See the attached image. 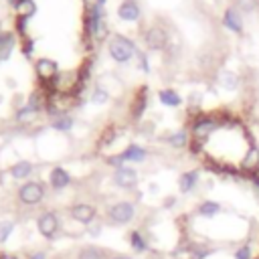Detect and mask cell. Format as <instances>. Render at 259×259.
<instances>
[{"label":"cell","mask_w":259,"mask_h":259,"mask_svg":"<svg viewBox=\"0 0 259 259\" xmlns=\"http://www.w3.org/2000/svg\"><path fill=\"white\" fill-rule=\"evenodd\" d=\"M174 202H176V198H174V196H170V198H166V200H164V206H166V208H172V206H174Z\"/></svg>","instance_id":"d590c367"},{"label":"cell","mask_w":259,"mask_h":259,"mask_svg":"<svg viewBox=\"0 0 259 259\" xmlns=\"http://www.w3.org/2000/svg\"><path fill=\"white\" fill-rule=\"evenodd\" d=\"M26 259H47V253H45V251H34V253H30Z\"/></svg>","instance_id":"836d02e7"},{"label":"cell","mask_w":259,"mask_h":259,"mask_svg":"<svg viewBox=\"0 0 259 259\" xmlns=\"http://www.w3.org/2000/svg\"><path fill=\"white\" fill-rule=\"evenodd\" d=\"M95 4H97V6H99V8H101V6H103V4H105V0H97V2H95Z\"/></svg>","instance_id":"f35d334b"},{"label":"cell","mask_w":259,"mask_h":259,"mask_svg":"<svg viewBox=\"0 0 259 259\" xmlns=\"http://www.w3.org/2000/svg\"><path fill=\"white\" fill-rule=\"evenodd\" d=\"M89 16H91V18H89V28H91L97 36H103V34H101V32H103V26H101V18H103V16H101V10H99L97 4L89 10Z\"/></svg>","instance_id":"44dd1931"},{"label":"cell","mask_w":259,"mask_h":259,"mask_svg":"<svg viewBox=\"0 0 259 259\" xmlns=\"http://www.w3.org/2000/svg\"><path fill=\"white\" fill-rule=\"evenodd\" d=\"M22 53H24L26 57H30V53H32V40H28V42H26V47H24V51H22Z\"/></svg>","instance_id":"e575fe53"},{"label":"cell","mask_w":259,"mask_h":259,"mask_svg":"<svg viewBox=\"0 0 259 259\" xmlns=\"http://www.w3.org/2000/svg\"><path fill=\"white\" fill-rule=\"evenodd\" d=\"M107 164H109V166H113V168L117 170V168H121V166H123V160H121V156H119V154H115V156H109V158H107Z\"/></svg>","instance_id":"1f68e13d"},{"label":"cell","mask_w":259,"mask_h":259,"mask_svg":"<svg viewBox=\"0 0 259 259\" xmlns=\"http://www.w3.org/2000/svg\"><path fill=\"white\" fill-rule=\"evenodd\" d=\"M87 231H89V235H93V237H97V235H99V233H101V225H99V223H95V221H93V223H91V225H89V227H87Z\"/></svg>","instance_id":"d6a6232c"},{"label":"cell","mask_w":259,"mask_h":259,"mask_svg":"<svg viewBox=\"0 0 259 259\" xmlns=\"http://www.w3.org/2000/svg\"><path fill=\"white\" fill-rule=\"evenodd\" d=\"M36 113H38V111H34L32 107L24 105V107H20V109L16 111V119H18L20 123H28V121H32V119L36 117Z\"/></svg>","instance_id":"83f0119b"},{"label":"cell","mask_w":259,"mask_h":259,"mask_svg":"<svg viewBox=\"0 0 259 259\" xmlns=\"http://www.w3.org/2000/svg\"><path fill=\"white\" fill-rule=\"evenodd\" d=\"M217 119H212V117H208V115H200L194 123H192V136H194V140L196 142H200V140H206L212 132H217Z\"/></svg>","instance_id":"8992f818"},{"label":"cell","mask_w":259,"mask_h":259,"mask_svg":"<svg viewBox=\"0 0 259 259\" xmlns=\"http://www.w3.org/2000/svg\"><path fill=\"white\" fill-rule=\"evenodd\" d=\"M111 259H134V257H130V255H113Z\"/></svg>","instance_id":"74e56055"},{"label":"cell","mask_w":259,"mask_h":259,"mask_svg":"<svg viewBox=\"0 0 259 259\" xmlns=\"http://www.w3.org/2000/svg\"><path fill=\"white\" fill-rule=\"evenodd\" d=\"M32 170H34V166L28 160H18L16 164L10 166V176L14 180H26L32 174Z\"/></svg>","instance_id":"9a60e30c"},{"label":"cell","mask_w":259,"mask_h":259,"mask_svg":"<svg viewBox=\"0 0 259 259\" xmlns=\"http://www.w3.org/2000/svg\"><path fill=\"white\" fill-rule=\"evenodd\" d=\"M77 259H103V249L97 245H85L77 251Z\"/></svg>","instance_id":"7402d4cb"},{"label":"cell","mask_w":259,"mask_h":259,"mask_svg":"<svg viewBox=\"0 0 259 259\" xmlns=\"http://www.w3.org/2000/svg\"><path fill=\"white\" fill-rule=\"evenodd\" d=\"M241 166H243V170H247V172H251V174H257V170H259V150H257L255 146H251V148L245 152Z\"/></svg>","instance_id":"2e32d148"},{"label":"cell","mask_w":259,"mask_h":259,"mask_svg":"<svg viewBox=\"0 0 259 259\" xmlns=\"http://www.w3.org/2000/svg\"><path fill=\"white\" fill-rule=\"evenodd\" d=\"M166 42H168V34H166L164 28H160V26L148 28V32H146V45H148L150 49H154V51L164 49Z\"/></svg>","instance_id":"9c48e42d"},{"label":"cell","mask_w":259,"mask_h":259,"mask_svg":"<svg viewBox=\"0 0 259 259\" xmlns=\"http://www.w3.org/2000/svg\"><path fill=\"white\" fill-rule=\"evenodd\" d=\"M0 259H18L16 255H10V253H0Z\"/></svg>","instance_id":"8d00e7d4"},{"label":"cell","mask_w":259,"mask_h":259,"mask_svg":"<svg viewBox=\"0 0 259 259\" xmlns=\"http://www.w3.org/2000/svg\"><path fill=\"white\" fill-rule=\"evenodd\" d=\"M136 57H138V61H140V69H142L144 73H148L150 67H148V59H146V55H144L142 51H136Z\"/></svg>","instance_id":"f546056e"},{"label":"cell","mask_w":259,"mask_h":259,"mask_svg":"<svg viewBox=\"0 0 259 259\" xmlns=\"http://www.w3.org/2000/svg\"><path fill=\"white\" fill-rule=\"evenodd\" d=\"M233 259H257V257H255V249H253L251 241L241 243V245L233 251Z\"/></svg>","instance_id":"603a6c76"},{"label":"cell","mask_w":259,"mask_h":259,"mask_svg":"<svg viewBox=\"0 0 259 259\" xmlns=\"http://www.w3.org/2000/svg\"><path fill=\"white\" fill-rule=\"evenodd\" d=\"M130 247H132V251L138 253V255L150 251V243H148V239H146L144 233L138 231V229H134V231L130 233Z\"/></svg>","instance_id":"4fadbf2b"},{"label":"cell","mask_w":259,"mask_h":259,"mask_svg":"<svg viewBox=\"0 0 259 259\" xmlns=\"http://www.w3.org/2000/svg\"><path fill=\"white\" fill-rule=\"evenodd\" d=\"M14 231V221H0V243H6Z\"/></svg>","instance_id":"f1b7e54d"},{"label":"cell","mask_w":259,"mask_h":259,"mask_svg":"<svg viewBox=\"0 0 259 259\" xmlns=\"http://www.w3.org/2000/svg\"><path fill=\"white\" fill-rule=\"evenodd\" d=\"M223 22L233 32H241L243 30V18H241V14H239L237 8H227L225 10V16H223Z\"/></svg>","instance_id":"5bb4252c"},{"label":"cell","mask_w":259,"mask_h":259,"mask_svg":"<svg viewBox=\"0 0 259 259\" xmlns=\"http://www.w3.org/2000/svg\"><path fill=\"white\" fill-rule=\"evenodd\" d=\"M168 144L172 146V148H186L188 146V132L186 130H178V132H174V134H170L168 136Z\"/></svg>","instance_id":"cb8c5ba5"},{"label":"cell","mask_w":259,"mask_h":259,"mask_svg":"<svg viewBox=\"0 0 259 259\" xmlns=\"http://www.w3.org/2000/svg\"><path fill=\"white\" fill-rule=\"evenodd\" d=\"M16 10H18V16L20 18H30V16H34V12H36V4H34V0H20L18 4H16Z\"/></svg>","instance_id":"d4e9b609"},{"label":"cell","mask_w":259,"mask_h":259,"mask_svg":"<svg viewBox=\"0 0 259 259\" xmlns=\"http://www.w3.org/2000/svg\"><path fill=\"white\" fill-rule=\"evenodd\" d=\"M34 69H36V75H38L42 81H53V79L59 75V65H57L53 59H47V57L38 59L36 65H34Z\"/></svg>","instance_id":"ba28073f"},{"label":"cell","mask_w":259,"mask_h":259,"mask_svg":"<svg viewBox=\"0 0 259 259\" xmlns=\"http://www.w3.org/2000/svg\"><path fill=\"white\" fill-rule=\"evenodd\" d=\"M113 184L119 186V188L130 190V188H134V186L138 184V172H136L134 168L121 166V168H117V170L113 172Z\"/></svg>","instance_id":"52a82bcc"},{"label":"cell","mask_w":259,"mask_h":259,"mask_svg":"<svg viewBox=\"0 0 259 259\" xmlns=\"http://www.w3.org/2000/svg\"><path fill=\"white\" fill-rule=\"evenodd\" d=\"M221 212H223V206H221V202H217V200H202V202L196 206V214L202 217V219H214V217L221 214Z\"/></svg>","instance_id":"7c38bea8"},{"label":"cell","mask_w":259,"mask_h":259,"mask_svg":"<svg viewBox=\"0 0 259 259\" xmlns=\"http://www.w3.org/2000/svg\"><path fill=\"white\" fill-rule=\"evenodd\" d=\"M119 156H121L123 162H144L146 160V150L138 144H130L123 152H119Z\"/></svg>","instance_id":"e0dca14e"},{"label":"cell","mask_w":259,"mask_h":259,"mask_svg":"<svg viewBox=\"0 0 259 259\" xmlns=\"http://www.w3.org/2000/svg\"><path fill=\"white\" fill-rule=\"evenodd\" d=\"M109 55H111L113 61L125 63V61H130V59L136 55V47H134V42H132L130 38L117 34V36H113V38L109 40Z\"/></svg>","instance_id":"277c9868"},{"label":"cell","mask_w":259,"mask_h":259,"mask_svg":"<svg viewBox=\"0 0 259 259\" xmlns=\"http://www.w3.org/2000/svg\"><path fill=\"white\" fill-rule=\"evenodd\" d=\"M53 127H55L57 132H69V130L73 127V117L61 113V115H57V117L53 119Z\"/></svg>","instance_id":"484cf974"},{"label":"cell","mask_w":259,"mask_h":259,"mask_svg":"<svg viewBox=\"0 0 259 259\" xmlns=\"http://www.w3.org/2000/svg\"><path fill=\"white\" fill-rule=\"evenodd\" d=\"M117 16H119L121 20H127V22L138 20V16H140V6H138L134 0H123V2L117 6Z\"/></svg>","instance_id":"8fae6325"},{"label":"cell","mask_w":259,"mask_h":259,"mask_svg":"<svg viewBox=\"0 0 259 259\" xmlns=\"http://www.w3.org/2000/svg\"><path fill=\"white\" fill-rule=\"evenodd\" d=\"M16 196H18L20 204L34 206V204L42 202V198H45V184L42 182H36V180H26V182L20 184Z\"/></svg>","instance_id":"6da1fadb"},{"label":"cell","mask_w":259,"mask_h":259,"mask_svg":"<svg viewBox=\"0 0 259 259\" xmlns=\"http://www.w3.org/2000/svg\"><path fill=\"white\" fill-rule=\"evenodd\" d=\"M36 231L47 241H53L59 235V231H61V219H59V214L53 212V210H45L42 214H38V219H36Z\"/></svg>","instance_id":"3957f363"},{"label":"cell","mask_w":259,"mask_h":259,"mask_svg":"<svg viewBox=\"0 0 259 259\" xmlns=\"http://www.w3.org/2000/svg\"><path fill=\"white\" fill-rule=\"evenodd\" d=\"M198 184V172L196 170H188V172H182L180 178H178V188L180 192H192L194 186Z\"/></svg>","instance_id":"ac0fdd59"},{"label":"cell","mask_w":259,"mask_h":259,"mask_svg":"<svg viewBox=\"0 0 259 259\" xmlns=\"http://www.w3.org/2000/svg\"><path fill=\"white\" fill-rule=\"evenodd\" d=\"M8 2H10V4H14V6H16V4H18V2H20V0H8Z\"/></svg>","instance_id":"ab89813d"},{"label":"cell","mask_w":259,"mask_h":259,"mask_svg":"<svg viewBox=\"0 0 259 259\" xmlns=\"http://www.w3.org/2000/svg\"><path fill=\"white\" fill-rule=\"evenodd\" d=\"M69 217L75 223H79L83 227H89L97 217V208L93 204H89V202H77V204H73L69 208Z\"/></svg>","instance_id":"5b68a950"},{"label":"cell","mask_w":259,"mask_h":259,"mask_svg":"<svg viewBox=\"0 0 259 259\" xmlns=\"http://www.w3.org/2000/svg\"><path fill=\"white\" fill-rule=\"evenodd\" d=\"M219 81H221V85H223L225 89H237V87H239V77H237L235 73H231V71L221 73Z\"/></svg>","instance_id":"4316f807"},{"label":"cell","mask_w":259,"mask_h":259,"mask_svg":"<svg viewBox=\"0 0 259 259\" xmlns=\"http://www.w3.org/2000/svg\"><path fill=\"white\" fill-rule=\"evenodd\" d=\"M12 47H14V34L12 32H0V63L10 57Z\"/></svg>","instance_id":"ffe728a7"},{"label":"cell","mask_w":259,"mask_h":259,"mask_svg":"<svg viewBox=\"0 0 259 259\" xmlns=\"http://www.w3.org/2000/svg\"><path fill=\"white\" fill-rule=\"evenodd\" d=\"M136 217V204L130 200H117L107 208V219L113 225H127Z\"/></svg>","instance_id":"7a4b0ae2"},{"label":"cell","mask_w":259,"mask_h":259,"mask_svg":"<svg viewBox=\"0 0 259 259\" xmlns=\"http://www.w3.org/2000/svg\"><path fill=\"white\" fill-rule=\"evenodd\" d=\"M95 103H105L107 101V91H103V89H95V93H93V97H91Z\"/></svg>","instance_id":"4dcf8cb0"},{"label":"cell","mask_w":259,"mask_h":259,"mask_svg":"<svg viewBox=\"0 0 259 259\" xmlns=\"http://www.w3.org/2000/svg\"><path fill=\"white\" fill-rule=\"evenodd\" d=\"M49 184H51L53 190H63V188H67L71 184V174L65 168L55 166L51 170V174H49Z\"/></svg>","instance_id":"30bf717a"},{"label":"cell","mask_w":259,"mask_h":259,"mask_svg":"<svg viewBox=\"0 0 259 259\" xmlns=\"http://www.w3.org/2000/svg\"><path fill=\"white\" fill-rule=\"evenodd\" d=\"M158 99H160L162 105H168V107H178L182 103V97L174 89H162V91H158Z\"/></svg>","instance_id":"d6986e66"}]
</instances>
